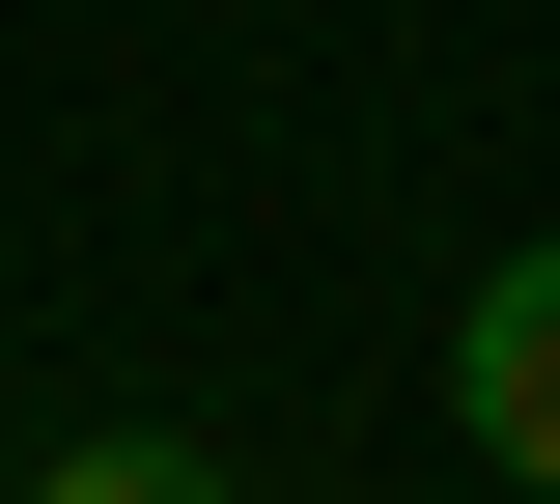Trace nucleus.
<instances>
[{
    "mask_svg": "<svg viewBox=\"0 0 560 504\" xmlns=\"http://www.w3.org/2000/svg\"><path fill=\"white\" fill-rule=\"evenodd\" d=\"M28 504H253V477L197 421H84V448H28Z\"/></svg>",
    "mask_w": 560,
    "mask_h": 504,
    "instance_id": "obj_2",
    "label": "nucleus"
},
{
    "mask_svg": "<svg viewBox=\"0 0 560 504\" xmlns=\"http://www.w3.org/2000/svg\"><path fill=\"white\" fill-rule=\"evenodd\" d=\"M448 421H477V477H533V504H560V224L448 308Z\"/></svg>",
    "mask_w": 560,
    "mask_h": 504,
    "instance_id": "obj_1",
    "label": "nucleus"
}]
</instances>
